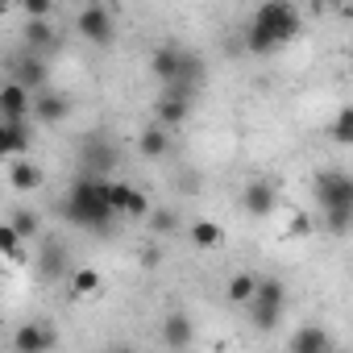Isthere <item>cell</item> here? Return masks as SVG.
<instances>
[{
  "mask_svg": "<svg viewBox=\"0 0 353 353\" xmlns=\"http://www.w3.org/2000/svg\"><path fill=\"white\" fill-rule=\"evenodd\" d=\"M26 42H30V50L54 46V26L50 21H26Z\"/></svg>",
  "mask_w": 353,
  "mask_h": 353,
  "instance_id": "cell-25",
  "label": "cell"
},
{
  "mask_svg": "<svg viewBox=\"0 0 353 353\" xmlns=\"http://www.w3.org/2000/svg\"><path fill=\"white\" fill-rule=\"evenodd\" d=\"M137 150H141V158H166L170 154V129H162L158 121H150L137 133Z\"/></svg>",
  "mask_w": 353,
  "mask_h": 353,
  "instance_id": "cell-20",
  "label": "cell"
},
{
  "mask_svg": "<svg viewBox=\"0 0 353 353\" xmlns=\"http://www.w3.org/2000/svg\"><path fill=\"white\" fill-rule=\"evenodd\" d=\"M38 274L46 279V283H54V279H63L67 270H71V250H67V241L63 237H42V245H38ZM75 274V270H71Z\"/></svg>",
  "mask_w": 353,
  "mask_h": 353,
  "instance_id": "cell-8",
  "label": "cell"
},
{
  "mask_svg": "<svg viewBox=\"0 0 353 353\" xmlns=\"http://www.w3.org/2000/svg\"><path fill=\"white\" fill-rule=\"evenodd\" d=\"M312 196H316V208L324 216V229L332 237H345L353 229V174L324 166L312 179Z\"/></svg>",
  "mask_w": 353,
  "mask_h": 353,
  "instance_id": "cell-2",
  "label": "cell"
},
{
  "mask_svg": "<svg viewBox=\"0 0 353 353\" xmlns=\"http://www.w3.org/2000/svg\"><path fill=\"white\" fill-rule=\"evenodd\" d=\"M283 307H287V283L274 279V274L258 279V299L250 303V320H254V328H258V332H274L279 320H283Z\"/></svg>",
  "mask_w": 353,
  "mask_h": 353,
  "instance_id": "cell-4",
  "label": "cell"
},
{
  "mask_svg": "<svg viewBox=\"0 0 353 353\" xmlns=\"http://www.w3.org/2000/svg\"><path fill=\"white\" fill-rule=\"evenodd\" d=\"M30 141H34L30 121H0V154H5V162H21Z\"/></svg>",
  "mask_w": 353,
  "mask_h": 353,
  "instance_id": "cell-14",
  "label": "cell"
},
{
  "mask_svg": "<svg viewBox=\"0 0 353 353\" xmlns=\"http://www.w3.org/2000/svg\"><path fill=\"white\" fill-rule=\"evenodd\" d=\"M183 67H188V50L183 46H174V42H162V46H154V54H150V75L162 83V88H174L183 79Z\"/></svg>",
  "mask_w": 353,
  "mask_h": 353,
  "instance_id": "cell-7",
  "label": "cell"
},
{
  "mask_svg": "<svg viewBox=\"0 0 353 353\" xmlns=\"http://www.w3.org/2000/svg\"><path fill=\"white\" fill-rule=\"evenodd\" d=\"M108 192H112V183L108 179H96V174H83V179H75L71 183V192H67V200H63V216L71 221V225H79V229H100V233H108V225H112V204H108Z\"/></svg>",
  "mask_w": 353,
  "mask_h": 353,
  "instance_id": "cell-3",
  "label": "cell"
},
{
  "mask_svg": "<svg viewBox=\"0 0 353 353\" xmlns=\"http://www.w3.org/2000/svg\"><path fill=\"white\" fill-rule=\"evenodd\" d=\"M9 79H17L21 88H30L34 96L38 92H46V63L30 50V54H17L13 59V67H9Z\"/></svg>",
  "mask_w": 353,
  "mask_h": 353,
  "instance_id": "cell-16",
  "label": "cell"
},
{
  "mask_svg": "<svg viewBox=\"0 0 353 353\" xmlns=\"http://www.w3.org/2000/svg\"><path fill=\"white\" fill-rule=\"evenodd\" d=\"M46 183V174H42V166L38 162H30V158H21V162H9V188L13 192H38Z\"/></svg>",
  "mask_w": 353,
  "mask_h": 353,
  "instance_id": "cell-19",
  "label": "cell"
},
{
  "mask_svg": "<svg viewBox=\"0 0 353 353\" xmlns=\"http://www.w3.org/2000/svg\"><path fill=\"white\" fill-rule=\"evenodd\" d=\"M54 341H59V332H54L50 320H26V324L13 332V349H17V353H50Z\"/></svg>",
  "mask_w": 353,
  "mask_h": 353,
  "instance_id": "cell-10",
  "label": "cell"
},
{
  "mask_svg": "<svg viewBox=\"0 0 353 353\" xmlns=\"http://www.w3.org/2000/svg\"><path fill=\"white\" fill-rule=\"evenodd\" d=\"M299 26L303 21H299L295 5H287V0H266V5L254 13L250 30H245V50L258 54V59H266L279 46H287L291 38H299Z\"/></svg>",
  "mask_w": 353,
  "mask_h": 353,
  "instance_id": "cell-1",
  "label": "cell"
},
{
  "mask_svg": "<svg viewBox=\"0 0 353 353\" xmlns=\"http://www.w3.org/2000/svg\"><path fill=\"white\" fill-rule=\"evenodd\" d=\"M150 229L154 233H174L179 229V216H174L170 208H158V212H150Z\"/></svg>",
  "mask_w": 353,
  "mask_h": 353,
  "instance_id": "cell-28",
  "label": "cell"
},
{
  "mask_svg": "<svg viewBox=\"0 0 353 353\" xmlns=\"http://www.w3.org/2000/svg\"><path fill=\"white\" fill-rule=\"evenodd\" d=\"M158 336H162V345H166L170 353H183V349H192V341H196V324H192L188 312H166L162 324H158Z\"/></svg>",
  "mask_w": 353,
  "mask_h": 353,
  "instance_id": "cell-11",
  "label": "cell"
},
{
  "mask_svg": "<svg viewBox=\"0 0 353 353\" xmlns=\"http://www.w3.org/2000/svg\"><path fill=\"white\" fill-rule=\"evenodd\" d=\"M75 30L83 42L92 46H108L117 38V17H112V5H83L75 13Z\"/></svg>",
  "mask_w": 353,
  "mask_h": 353,
  "instance_id": "cell-5",
  "label": "cell"
},
{
  "mask_svg": "<svg viewBox=\"0 0 353 353\" xmlns=\"http://www.w3.org/2000/svg\"><path fill=\"white\" fill-rule=\"evenodd\" d=\"M9 225H13V229H17L21 237H38V233H42V216H38L34 208H17Z\"/></svg>",
  "mask_w": 353,
  "mask_h": 353,
  "instance_id": "cell-26",
  "label": "cell"
},
{
  "mask_svg": "<svg viewBox=\"0 0 353 353\" xmlns=\"http://www.w3.org/2000/svg\"><path fill=\"white\" fill-rule=\"evenodd\" d=\"M79 158H83L88 174H96V179H104V174H108V170H117V162H121V154H117V141H112L104 129H92V133L83 137V145H79Z\"/></svg>",
  "mask_w": 353,
  "mask_h": 353,
  "instance_id": "cell-6",
  "label": "cell"
},
{
  "mask_svg": "<svg viewBox=\"0 0 353 353\" xmlns=\"http://www.w3.org/2000/svg\"><path fill=\"white\" fill-rule=\"evenodd\" d=\"M34 117V92L17 79H5L0 88V121H30Z\"/></svg>",
  "mask_w": 353,
  "mask_h": 353,
  "instance_id": "cell-13",
  "label": "cell"
},
{
  "mask_svg": "<svg viewBox=\"0 0 353 353\" xmlns=\"http://www.w3.org/2000/svg\"><path fill=\"white\" fill-rule=\"evenodd\" d=\"M179 188H183V192H200V188H204V174H196V170H188V174H183V179H179Z\"/></svg>",
  "mask_w": 353,
  "mask_h": 353,
  "instance_id": "cell-30",
  "label": "cell"
},
{
  "mask_svg": "<svg viewBox=\"0 0 353 353\" xmlns=\"http://www.w3.org/2000/svg\"><path fill=\"white\" fill-rule=\"evenodd\" d=\"M287 233H291V237H307V233H312V216H307V212H295L291 225H287Z\"/></svg>",
  "mask_w": 353,
  "mask_h": 353,
  "instance_id": "cell-29",
  "label": "cell"
},
{
  "mask_svg": "<svg viewBox=\"0 0 353 353\" xmlns=\"http://www.w3.org/2000/svg\"><path fill=\"white\" fill-rule=\"evenodd\" d=\"M349 54H353V42H349Z\"/></svg>",
  "mask_w": 353,
  "mask_h": 353,
  "instance_id": "cell-31",
  "label": "cell"
},
{
  "mask_svg": "<svg viewBox=\"0 0 353 353\" xmlns=\"http://www.w3.org/2000/svg\"><path fill=\"white\" fill-rule=\"evenodd\" d=\"M117 353H129V349H117Z\"/></svg>",
  "mask_w": 353,
  "mask_h": 353,
  "instance_id": "cell-32",
  "label": "cell"
},
{
  "mask_svg": "<svg viewBox=\"0 0 353 353\" xmlns=\"http://www.w3.org/2000/svg\"><path fill=\"white\" fill-rule=\"evenodd\" d=\"M225 299H229V303L250 307V303L258 299V279H254V274H245V270H241V274H233V279H229V287H225Z\"/></svg>",
  "mask_w": 353,
  "mask_h": 353,
  "instance_id": "cell-21",
  "label": "cell"
},
{
  "mask_svg": "<svg viewBox=\"0 0 353 353\" xmlns=\"http://www.w3.org/2000/svg\"><path fill=\"white\" fill-rule=\"evenodd\" d=\"M104 283H100V270H92V266H75V274H71V291L83 299V295H96Z\"/></svg>",
  "mask_w": 353,
  "mask_h": 353,
  "instance_id": "cell-24",
  "label": "cell"
},
{
  "mask_svg": "<svg viewBox=\"0 0 353 353\" xmlns=\"http://www.w3.org/2000/svg\"><path fill=\"white\" fill-rule=\"evenodd\" d=\"M328 137H332L336 145H353V104H345V108L332 117V125H328Z\"/></svg>",
  "mask_w": 353,
  "mask_h": 353,
  "instance_id": "cell-23",
  "label": "cell"
},
{
  "mask_svg": "<svg viewBox=\"0 0 353 353\" xmlns=\"http://www.w3.org/2000/svg\"><path fill=\"white\" fill-rule=\"evenodd\" d=\"M287 353H336V345H332V336H328L320 324H303V328L291 332Z\"/></svg>",
  "mask_w": 353,
  "mask_h": 353,
  "instance_id": "cell-18",
  "label": "cell"
},
{
  "mask_svg": "<svg viewBox=\"0 0 353 353\" xmlns=\"http://www.w3.org/2000/svg\"><path fill=\"white\" fill-rule=\"evenodd\" d=\"M0 254H5L9 262H21V233H17L13 225L0 229Z\"/></svg>",
  "mask_w": 353,
  "mask_h": 353,
  "instance_id": "cell-27",
  "label": "cell"
},
{
  "mask_svg": "<svg viewBox=\"0 0 353 353\" xmlns=\"http://www.w3.org/2000/svg\"><path fill=\"white\" fill-rule=\"evenodd\" d=\"M241 208L250 212V216H270L274 208H279V188H274V179H250L245 188H241Z\"/></svg>",
  "mask_w": 353,
  "mask_h": 353,
  "instance_id": "cell-12",
  "label": "cell"
},
{
  "mask_svg": "<svg viewBox=\"0 0 353 353\" xmlns=\"http://www.w3.org/2000/svg\"><path fill=\"white\" fill-rule=\"evenodd\" d=\"M108 204H112V212H117V216H133V221L150 216V196H145L141 188H133V183H112Z\"/></svg>",
  "mask_w": 353,
  "mask_h": 353,
  "instance_id": "cell-15",
  "label": "cell"
},
{
  "mask_svg": "<svg viewBox=\"0 0 353 353\" xmlns=\"http://www.w3.org/2000/svg\"><path fill=\"white\" fill-rule=\"evenodd\" d=\"M192 241H196L200 250H216V245L225 241V229H221L216 221H196V225H192Z\"/></svg>",
  "mask_w": 353,
  "mask_h": 353,
  "instance_id": "cell-22",
  "label": "cell"
},
{
  "mask_svg": "<svg viewBox=\"0 0 353 353\" xmlns=\"http://www.w3.org/2000/svg\"><path fill=\"white\" fill-rule=\"evenodd\" d=\"M71 117V96L67 92H38L34 96V121L38 125H63Z\"/></svg>",
  "mask_w": 353,
  "mask_h": 353,
  "instance_id": "cell-17",
  "label": "cell"
},
{
  "mask_svg": "<svg viewBox=\"0 0 353 353\" xmlns=\"http://www.w3.org/2000/svg\"><path fill=\"white\" fill-rule=\"evenodd\" d=\"M188 117H192V96L179 88H162V96L154 100V121L162 129H179Z\"/></svg>",
  "mask_w": 353,
  "mask_h": 353,
  "instance_id": "cell-9",
  "label": "cell"
}]
</instances>
